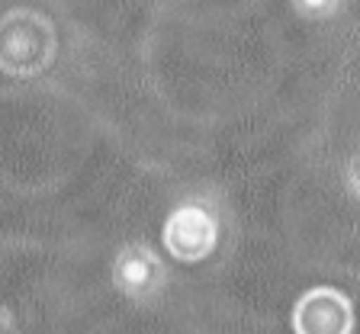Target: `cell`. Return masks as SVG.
I'll return each instance as SVG.
<instances>
[{
    "label": "cell",
    "instance_id": "cell-1",
    "mask_svg": "<svg viewBox=\"0 0 360 334\" xmlns=\"http://www.w3.org/2000/svg\"><path fill=\"white\" fill-rule=\"evenodd\" d=\"M58 58L55 23L32 7H13L0 13V75L13 81H32L45 75Z\"/></svg>",
    "mask_w": 360,
    "mask_h": 334
},
{
    "label": "cell",
    "instance_id": "cell-2",
    "mask_svg": "<svg viewBox=\"0 0 360 334\" xmlns=\"http://www.w3.org/2000/svg\"><path fill=\"white\" fill-rule=\"evenodd\" d=\"M161 251L184 267H196L216 257L222 245V216L210 196H187L167 209L161 222Z\"/></svg>",
    "mask_w": 360,
    "mask_h": 334
},
{
    "label": "cell",
    "instance_id": "cell-3",
    "mask_svg": "<svg viewBox=\"0 0 360 334\" xmlns=\"http://www.w3.org/2000/svg\"><path fill=\"white\" fill-rule=\"evenodd\" d=\"M171 274H167L165 251H158L145 238H132L116 248L110 260V286L132 305H151L165 296Z\"/></svg>",
    "mask_w": 360,
    "mask_h": 334
},
{
    "label": "cell",
    "instance_id": "cell-4",
    "mask_svg": "<svg viewBox=\"0 0 360 334\" xmlns=\"http://www.w3.org/2000/svg\"><path fill=\"white\" fill-rule=\"evenodd\" d=\"M357 305L341 286L315 283L290 305V334H354Z\"/></svg>",
    "mask_w": 360,
    "mask_h": 334
},
{
    "label": "cell",
    "instance_id": "cell-5",
    "mask_svg": "<svg viewBox=\"0 0 360 334\" xmlns=\"http://www.w3.org/2000/svg\"><path fill=\"white\" fill-rule=\"evenodd\" d=\"M351 0H290L292 13L306 23H328L335 20Z\"/></svg>",
    "mask_w": 360,
    "mask_h": 334
},
{
    "label": "cell",
    "instance_id": "cell-6",
    "mask_svg": "<svg viewBox=\"0 0 360 334\" xmlns=\"http://www.w3.org/2000/svg\"><path fill=\"white\" fill-rule=\"evenodd\" d=\"M341 186H345V193L360 206V148L351 151L347 161L341 164Z\"/></svg>",
    "mask_w": 360,
    "mask_h": 334
}]
</instances>
